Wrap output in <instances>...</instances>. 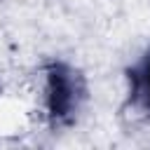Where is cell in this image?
<instances>
[{
  "instance_id": "1",
  "label": "cell",
  "mask_w": 150,
  "mask_h": 150,
  "mask_svg": "<svg viewBox=\"0 0 150 150\" xmlns=\"http://www.w3.org/2000/svg\"><path fill=\"white\" fill-rule=\"evenodd\" d=\"M82 91V80L75 70H70L63 63L49 66L45 75V110L49 120L56 124L70 122L80 105Z\"/></svg>"
},
{
  "instance_id": "2",
  "label": "cell",
  "mask_w": 150,
  "mask_h": 150,
  "mask_svg": "<svg viewBox=\"0 0 150 150\" xmlns=\"http://www.w3.org/2000/svg\"><path fill=\"white\" fill-rule=\"evenodd\" d=\"M129 82H131V101H134V105L150 115V52L131 70Z\"/></svg>"
}]
</instances>
